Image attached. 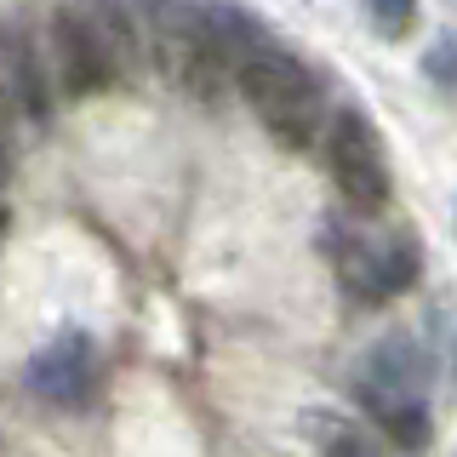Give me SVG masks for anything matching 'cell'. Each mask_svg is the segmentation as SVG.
Returning a JSON list of instances; mask_svg holds the SVG:
<instances>
[{"label": "cell", "instance_id": "12", "mask_svg": "<svg viewBox=\"0 0 457 457\" xmlns=\"http://www.w3.org/2000/svg\"><path fill=\"white\" fill-rule=\"evenodd\" d=\"M428 75H435L440 86H457V40H435V52H428Z\"/></svg>", "mask_w": 457, "mask_h": 457}, {"label": "cell", "instance_id": "3", "mask_svg": "<svg viewBox=\"0 0 457 457\" xmlns=\"http://www.w3.org/2000/svg\"><path fill=\"white\" fill-rule=\"evenodd\" d=\"M263 40H269L263 23L246 6H235V0H189L171 40L154 57V69L171 86H183L189 97H200V104H218Z\"/></svg>", "mask_w": 457, "mask_h": 457}, {"label": "cell", "instance_id": "2", "mask_svg": "<svg viewBox=\"0 0 457 457\" xmlns=\"http://www.w3.org/2000/svg\"><path fill=\"white\" fill-rule=\"evenodd\" d=\"M428 389H435V354L418 332L378 337L354 366V400H361L366 423L378 428V440L400 452H423L435 440Z\"/></svg>", "mask_w": 457, "mask_h": 457}, {"label": "cell", "instance_id": "10", "mask_svg": "<svg viewBox=\"0 0 457 457\" xmlns=\"http://www.w3.org/2000/svg\"><path fill=\"white\" fill-rule=\"evenodd\" d=\"M361 6H366V23L383 40H406L418 29V0H361Z\"/></svg>", "mask_w": 457, "mask_h": 457}, {"label": "cell", "instance_id": "8", "mask_svg": "<svg viewBox=\"0 0 457 457\" xmlns=\"http://www.w3.org/2000/svg\"><path fill=\"white\" fill-rule=\"evenodd\" d=\"M29 389L40 400H52V406H86L97 389V343L80 332V326H69V332H57L46 349L29 361Z\"/></svg>", "mask_w": 457, "mask_h": 457}, {"label": "cell", "instance_id": "5", "mask_svg": "<svg viewBox=\"0 0 457 457\" xmlns=\"http://www.w3.org/2000/svg\"><path fill=\"white\" fill-rule=\"evenodd\" d=\"M320 246L354 303H395L423 275L418 228H371L361 218H332L320 223Z\"/></svg>", "mask_w": 457, "mask_h": 457}, {"label": "cell", "instance_id": "1", "mask_svg": "<svg viewBox=\"0 0 457 457\" xmlns=\"http://www.w3.org/2000/svg\"><path fill=\"white\" fill-rule=\"evenodd\" d=\"M40 40H46L52 86L63 97H97L132 80L143 63V40L126 0H57Z\"/></svg>", "mask_w": 457, "mask_h": 457}, {"label": "cell", "instance_id": "9", "mask_svg": "<svg viewBox=\"0 0 457 457\" xmlns=\"http://www.w3.org/2000/svg\"><path fill=\"white\" fill-rule=\"evenodd\" d=\"M309 428H314L320 457H389V446L378 440V428H366V423H349V418L320 411V418H309Z\"/></svg>", "mask_w": 457, "mask_h": 457}, {"label": "cell", "instance_id": "6", "mask_svg": "<svg viewBox=\"0 0 457 457\" xmlns=\"http://www.w3.org/2000/svg\"><path fill=\"white\" fill-rule=\"evenodd\" d=\"M320 154H326V171H332L343 206L354 218H371V212L389 206V154H383V137L378 126L366 120L361 109H337L326 114V132H320Z\"/></svg>", "mask_w": 457, "mask_h": 457}, {"label": "cell", "instance_id": "7", "mask_svg": "<svg viewBox=\"0 0 457 457\" xmlns=\"http://www.w3.org/2000/svg\"><path fill=\"white\" fill-rule=\"evenodd\" d=\"M0 86L18 104V120L46 126L52 120V63H46V40L35 35V23L23 12H0Z\"/></svg>", "mask_w": 457, "mask_h": 457}, {"label": "cell", "instance_id": "13", "mask_svg": "<svg viewBox=\"0 0 457 457\" xmlns=\"http://www.w3.org/2000/svg\"><path fill=\"white\" fill-rule=\"evenodd\" d=\"M6 228H12V212L0 206V246H6Z\"/></svg>", "mask_w": 457, "mask_h": 457}, {"label": "cell", "instance_id": "11", "mask_svg": "<svg viewBox=\"0 0 457 457\" xmlns=\"http://www.w3.org/2000/svg\"><path fill=\"white\" fill-rule=\"evenodd\" d=\"M12 143H18V104H12V92L0 86V183H6V171H12Z\"/></svg>", "mask_w": 457, "mask_h": 457}, {"label": "cell", "instance_id": "4", "mask_svg": "<svg viewBox=\"0 0 457 457\" xmlns=\"http://www.w3.org/2000/svg\"><path fill=\"white\" fill-rule=\"evenodd\" d=\"M235 86L252 104L257 126H263L280 149H314V143H320V132H326V92H320L314 69L297 52L263 40V46L246 57V69L235 75Z\"/></svg>", "mask_w": 457, "mask_h": 457}]
</instances>
